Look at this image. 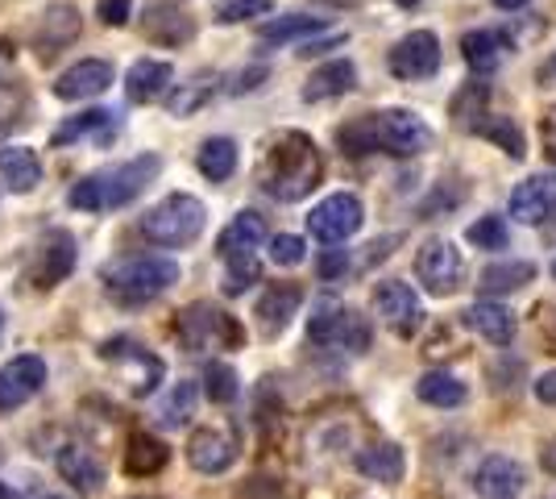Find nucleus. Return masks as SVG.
<instances>
[{"label":"nucleus","mask_w":556,"mask_h":499,"mask_svg":"<svg viewBox=\"0 0 556 499\" xmlns=\"http://www.w3.org/2000/svg\"><path fill=\"white\" fill-rule=\"evenodd\" d=\"M320 179H325L320 146L312 142L303 129H282L278 138H270L262 166H257V184L270 200L295 204V200L320 188Z\"/></svg>","instance_id":"obj_1"},{"label":"nucleus","mask_w":556,"mask_h":499,"mask_svg":"<svg viewBox=\"0 0 556 499\" xmlns=\"http://www.w3.org/2000/svg\"><path fill=\"white\" fill-rule=\"evenodd\" d=\"M159 171H163V159H159V154H138V159H129V163L96 171V175H84V179L67 191V204L79 209V213L125 209L129 200H138L141 191L154 184Z\"/></svg>","instance_id":"obj_2"},{"label":"nucleus","mask_w":556,"mask_h":499,"mask_svg":"<svg viewBox=\"0 0 556 499\" xmlns=\"http://www.w3.org/2000/svg\"><path fill=\"white\" fill-rule=\"evenodd\" d=\"M100 279L121 304H146V300L163 296L170 284H179V262L159 259V254H129V259L109 262L100 271Z\"/></svg>","instance_id":"obj_3"},{"label":"nucleus","mask_w":556,"mask_h":499,"mask_svg":"<svg viewBox=\"0 0 556 499\" xmlns=\"http://www.w3.org/2000/svg\"><path fill=\"white\" fill-rule=\"evenodd\" d=\"M262 241H266V221H262V213H254V209L232 216L229 225H225V234L216 238V254L229 266V275H225V291H229V296H241L250 284H257V275H262V266H257V246H262Z\"/></svg>","instance_id":"obj_4"},{"label":"nucleus","mask_w":556,"mask_h":499,"mask_svg":"<svg viewBox=\"0 0 556 499\" xmlns=\"http://www.w3.org/2000/svg\"><path fill=\"white\" fill-rule=\"evenodd\" d=\"M204 221H208L204 200H195L187 191H175V196H166L163 204H154L150 213L141 216L138 229L154 246H191L204 234Z\"/></svg>","instance_id":"obj_5"},{"label":"nucleus","mask_w":556,"mask_h":499,"mask_svg":"<svg viewBox=\"0 0 556 499\" xmlns=\"http://www.w3.org/2000/svg\"><path fill=\"white\" fill-rule=\"evenodd\" d=\"M179 341L191 354H208V350H237L245 341V329L237 325V316H229L225 309H216L208 300H195L179 312Z\"/></svg>","instance_id":"obj_6"},{"label":"nucleus","mask_w":556,"mask_h":499,"mask_svg":"<svg viewBox=\"0 0 556 499\" xmlns=\"http://www.w3.org/2000/svg\"><path fill=\"white\" fill-rule=\"evenodd\" d=\"M374 121V150L394 154V159H416L432 146V129L428 121L416 117L412 109H382L370 113Z\"/></svg>","instance_id":"obj_7"},{"label":"nucleus","mask_w":556,"mask_h":499,"mask_svg":"<svg viewBox=\"0 0 556 499\" xmlns=\"http://www.w3.org/2000/svg\"><path fill=\"white\" fill-rule=\"evenodd\" d=\"M100 358L113 362L116 371H121V379H125V387H129L134 396H150L166 375L163 358L150 354V350L138 346L134 337H113V341H104V346H100Z\"/></svg>","instance_id":"obj_8"},{"label":"nucleus","mask_w":556,"mask_h":499,"mask_svg":"<svg viewBox=\"0 0 556 499\" xmlns=\"http://www.w3.org/2000/svg\"><path fill=\"white\" fill-rule=\"evenodd\" d=\"M362 221H366L362 200H357L353 191H337V196L320 200V204L307 213V229H312V238L325 241V246H341V241H349L362 229Z\"/></svg>","instance_id":"obj_9"},{"label":"nucleus","mask_w":556,"mask_h":499,"mask_svg":"<svg viewBox=\"0 0 556 499\" xmlns=\"http://www.w3.org/2000/svg\"><path fill=\"white\" fill-rule=\"evenodd\" d=\"M416 275H419V284H424V291H432V296H453V291L465 284L462 250L448 238L424 241L416 254Z\"/></svg>","instance_id":"obj_10"},{"label":"nucleus","mask_w":556,"mask_h":499,"mask_svg":"<svg viewBox=\"0 0 556 499\" xmlns=\"http://www.w3.org/2000/svg\"><path fill=\"white\" fill-rule=\"evenodd\" d=\"M75 271V238L67 229H50L47 238L34 246L29 254V266H25V279L38 287V291H50L59 287Z\"/></svg>","instance_id":"obj_11"},{"label":"nucleus","mask_w":556,"mask_h":499,"mask_svg":"<svg viewBox=\"0 0 556 499\" xmlns=\"http://www.w3.org/2000/svg\"><path fill=\"white\" fill-rule=\"evenodd\" d=\"M374 312L399 337H416L424 325V304H419L416 287L403 284V279H387V284L374 287Z\"/></svg>","instance_id":"obj_12"},{"label":"nucleus","mask_w":556,"mask_h":499,"mask_svg":"<svg viewBox=\"0 0 556 499\" xmlns=\"http://www.w3.org/2000/svg\"><path fill=\"white\" fill-rule=\"evenodd\" d=\"M394 79H428L441 72V38L432 29H412L407 38H399L387 59Z\"/></svg>","instance_id":"obj_13"},{"label":"nucleus","mask_w":556,"mask_h":499,"mask_svg":"<svg viewBox=\"0 0 556 499\" xmlns=\"http://www.w3.org/2000/svg\"><path fill=\"white\" fill-rule=\"evenodd\" d=\"M141 34L154 47H184L195 38V17L179 0H150L141 13Z\"/></svg>","instance_id":"obj_14"},{"label":"nucleus","mask_w":556,"mask_h":499,"mask_svg":"<svg viewBox=\"0 0 556 499\" xmlns=\"http://www.w3.org/2000/svg\"><path fill=\"white\" fill-rule=\"evenodd\" d=\"M29 38H34V50L42 63L59 59L79 38V9L75 4H47V13H38Z\"/></svg>","instance_id":"obj_15"},{"label":"nucleus","mask_w":556,"mask_h":499,"mask_svg":"<svg viewBox=\"0 0 556 499\" xmlns=\"http://www.w3.org/2000/svg\"><path fill=\"white\" fill-rule=\"evenodd\" d=\"M42 387H47V362L38 354L13 358L9 366H0V412L29 404Z\"/></svg>","instance_id":"obj_16"},{"label":"nucleus","mask_w":556,"mask_h":499,"mask_svg":"<svg viewBox=\"0 0 556 499\" xmlns=\"http://www.w3.org/2000/svg\"><path fill=\"white\" fill-rule=\"evenodd\" d=\"M556 213V171H535L510 191V216L519 225H544Z\"/></svg>","instance_id":"obj_17"},{"label":"nucleus","mask_w":556,"mask_h":499,"mask_svg":"<svg viewBox=\"0 0 556 499\" xmlns=\"http://www.w3.org/2000/svg\"><path fill=\"white\" fill-rule=\"evenodd\" d=\"M187 462L200 471V475H225L232 462H237V437L229 428H195L191 441H187Z\"/></svg>","instance_id":"obj_18"},{"label":"nucleus","mask_w":556,"mask_h":499,"mask_svg":"<svg viewBox=\"0 0 556 499\" xmlns=\"http://www.w3.org/2000/svg\"><path fill=\"white\" fill-rule=\"evenodd\" d=\"M473 491L478 499H519L523 496V466L507 453H490L473 471Z\"/></svg>","instance_id":"obj_19"},{"label":"nucleus","mask_w":556,"mask_h":499,"mask_svg":"<svg viewBox=\"0 0 556 499\" xmlns=\"http://www.w3.org/2000/svg\"><path fill=\"white\" fill-rule=\"evenodd\" d=\"M113 88V63L109 59H79L75 67L54 79V96L59 100H92V96Z\"/></svg>","instance_id":"obj_20"},{"label":"nucleus","mask_w":556,"mask_h":499,"mask_svg":"<svg viewBox=\"0 0 556 499\" xmlns=\"http://www.w3.org/2000/svg\"><path fill=\"white\" fill-rule=\"evenodd\" d=\"M121 134V117L113 109H88L79 117H67L54 134H50V146H71L79 138H92L96 146H109Z\"/></svg>","instance_id":"obj_21"},{"label":"nucleus","mask_w":556,"mask_h":499,"mask_svg":"<svg viewBox=\"0 0 556 499\" xmlns=\"http://www.w3.org/2000/svg\"><path fill=\"white\" fill-rule=\"evenodd\" d=\"M303 304V291L295 284H275L262 291V300H257V329L266 333V337H278V333L291 325V316L300 312Z\"/></svg>","instance_id":"obj_22"},{"label":"nucleus","mask_w":556,"mask_h":499,"mask_svg":"<svg viewBox=\"0 0 556 499\" xmlns=\"http://www.w3.org/2000/svg\"><path fill=\"white\" fill-rule=\"evenodd\" d=\"M170 79H175V67L166 59H138L125 75V96L134 104H154L170 88Z\"/></svg>","instance_id":"obj_23"},{"label":"nucleus","mask_w":556,"mask_h":499,"mask_svg":"<svg viewBox=\"0 0 556 499\" xmlns=\"http://www.w3.org/2000/svg\"><path fill=\"white\" fill-rule=\"evenodd\" d=\"M357 88V67L349 63V59H332L325 67H316L312 79L303 84V100L307 104H320V100H337V96H345Z\"/></svg>","instance_id":"obj_24"},{"label":"nucleus","mask_w":556,"mask_h":499,"mask_svg":"<svg viewBox=\"0 0 556 499\" xmlns=\"http://www.w3.org/2000/svg\"><path fill=\"white\" fill-rule=\"evenodd\" d=\"M510 38L503 29H469L462 38V54L465 63H469V72L478 75H490L498 63H503V54H507Z\"/></svg>","instance_id":"obj_25"},{"label":"nucleus","mask_w":556,"mask_h":499,"mask_svg":"<svg viewBox=\"0 0 556 499\" xmlns=\"http://www.w3.org/2000/svg\"><path fill=\"white\" fill-rule=\"evenodd\" d=\"M465 325L478 333V337H486L490 346H510V337H515V316H510V309H503L498 300H478V304H469V309H465Z\"/></svg>","instance_id":"obj_26"},{"label":"nucleus","mask_w":556,"mask_h":499,"mask_svg":"<svg viewBox=\"0 0 556 499\" xmlns=\"http://www.w3.org/2000/svg\"><path fill=\"white\" fill-rule=\"evenodd\" d=\"M59 475L67 478L79 496H96L104 487V466L92 458V450L84 446H63L59 450Z\"/></svg>","instance_id":"obj_27"},{"label":"nucleus","mask_w":556,"mask_h":499,"mask_svg":"<svg viewBox=\"0 0 556 499\" xmlns=\"http://www.w3.org/2000/svg\"><path fill=\"white\" fill-rule=\"evenodd\" d=\"M353 466L374 483H403V475H407V458L394 441H378L370 450H357Z\"/></svg>","instance_id":"obj_28"},{"label":"nucleus","mask_w":556,"mask_h":499,"mask_svg":"<svg viewBox=\"0 0 556 499\" xmlns=\"http://www.w3.org/2000/svg\"><path fill=\"white\" fill-rule=\"evenodd\" d=\"M0 175L13 191H34L42 184V163L29 146H0Z\"/></svg>","instance_id":"obj_29"},{"label":"nucleus","mask_w":556,"mask_h":499,"mask_svg":"<svg viewBox=\"0 0 556 499\" xmlns=\"http://www.w3.org/2000/svg\"><path fill=\"white\" fill-rule=\"evenodd\" d=\"M535 279V262L528 259H507V262H490L482 271V300L486 296H507V291H519Z\"/></svg>","instance_id":"obj_30"},{"label":"nucleus","mask_w":556,"mask_h":499,"mask_svg":"<svg viewBox=\"0 0 556 499\" xmlns=\"http://www.w3.org/2000/svg\"><path fill=\"white\" fill-rule=\"evenodd\" d=\"M166 462H170V450H166L159 437H150V433H134V437H129V450H125V471H129L134 478L159 475Z\"/></svg>","instance_id":"obj_31"},{"label":"nucleus","mask_w":556,"mask_h":499,"mask_svg":"<svg viewBox=\"0 0 556 499\" xmlns=\"http://www.w3.org/2000/svg\"><path fill=\"white\" fill-rule=\"evenodd\" d=\"M416 396L432 408H457V404H465L469 387H465L457 375H448V371H428V375H419Z\"/></svg>","instance_id":"obj_32"},{"label":"nucleus","mask_w":556,"mask_h":499,"mask_svg":"<svg viewBox=\"0 0 556 499\" xmlns=\"http://www.w3.org/2000/svg\"><path fill=\"white\" fill-rule=\"evenodd\" d=\"M486 104H490V84L473 79V84H465L462 92H453L448 113H453V121H457L462 129H473V134H478V125L486 121Z\"/></svg>","instance_id":"obj_33"},{"label":"nucleus","mask_w":556,"mask_h":499,"mask_svg":"<svg viewBox=\"0 0 556 499\" xmlns=\"http://www.w3.org/2000/svg\"><path fill=\"white\" fill-rule=\"evenodd\" d=\"M195 166L200 175L212 179V184H225L232 171H237V142L232 138H208L195 154Z\"/></svg>","instance_id":"obj_34"},{"label":"nucleus","mask_w":556,"mask_h":499,"mask_svg":"<svg viewBox=\"0 0 556 499\" xmlns=\"http://www.w3.org/2000/svg\"><path fill=\"white\" fill-rule=\"evenodd\" d=\"M212 96H216V75H200L191 84H179V92L166 96V113L170 117H191L195 109H204Z\"/></svg>","instance_id":"obj_35"},{"label":"nucleus","mask_w":556,"mask_h":499,"mask_svg":"<svg viewBox=\"0 0 556 499\" xmlns=\"http://www.w3.org/2000/svg\"><path fill=\"white\" fill-rule=\"evenodd\" d=\"M370 341H374L370 321H366L357 309L341 312L337 333H332V346H337V350H349V354H366V350H370Z\"/></svg>","instance_id":"obj_36"},{"label":"nucleus","mask_w":556,"mask_h":499,"mask_svg":"<svg viewBox=\"0 0 556 499\" xmlns=\"http://www.w3.org/2000/svg\"><path fill=\"white\" fill-rule=\"evenodd\" d=\"M325 17H307V13H291V17H275L257 29L262 42H291V38H307V34H320Z\"/></svg>","instance_id":"obj_37"},{"label":"nucleus","mask_w":556,"mask_h":499,"mask_svg":"<svg viewBox=\"0 0 556 499\" xmlns=\"http://www.w3.org/2000/svg\"><path fill=\"white\" fill-rule=\"evenodd\" d=\"M478 134H482L486 142L498 146L507 159H523V154H528V146H523V129H519L510 117H486L482 125H478Z\"/></svg>","instance_id":"obj_38"},{"label":"nucleus","mask_w":556,"mask_h":499,"mask_svg":"<svg viewBox=\"0 0 556 499\" xmlns=\"http://www.w3.org/2000/svg\"><path fill=\"white\" fill-rule=\"evenodd\" d=\"M195 416V383H179L166 391V400L159 404V425L179 428Z\"/></svg>","instance_id":"obj_39"},{"label":"nucleus","mask_w":556,"mask_h":499,"mask_svg":"<svg viewBox=\"0 0 556 499\" xmlns=\"http://www.w3.org/2000/svg\"><path fill=\"white\" fill-rule=\"evenodd\" d=\"M204 391H208L212 404H232L237 400V371H232L229 362H208V371H204Z\"/></svg>","instance_id":"obj_40"},{"label":"nucleus","mask_w":556,"mask_h":499,"mask_svg":"<svg viewBox=\"0 0 556 499\" xmlns=\"http://www.w3.org/2000/svg\"><path fill=\"white\" fill-rule=\"evenodd\" d=\"M341 312H345V304H337V300H320L316 312H312V321H307V341H312V346H332V333H337Z\"/></svg>","instance_id":"obj_41"},{"label":"nucleus","mask_w":556,"mask_h":499,"mask_svg":"<svg viewBox=\"0 0 556 499\" xmlns=\"http://www.w3.org/2000/svg\"><path fill=\"white\" fill-rule=\"evenodd\" d=\"M465 238L473 241L478 250H507L510 229H507V221H503V216H482V221H473V225H469V234H465Z\"/></svg>","instance_id":"obj_42"},{"label":"nucleus","mask_w":556,"mask_h":499,"mask_svg":"<svg viewBox=\"0 0 556 499\" xmlns=\"http://www.w3.org/2000/svg\"><path fill=\"white\" fill-rule=\"evenodd\" d=\"M337 142H341V150L345 154H374V121L370 113L357 121H349V125H341L337 129Z\"/></svg>","instance_id":"obj_43"},{"label":"nucleus","mask_w":556,"mask_h":499,"mask_svg":"<svg viewBox=\"0 0 556 499\" xmlns=\"http://www.w3.org/2000/svg\"><path fill=\"white\" fill-rule=\"evenodd\" d=\"M266 13H270V0H225L216 9V22L237 25V22H250V17H266Z\"/></svg>","instance_id":"obj_44"},{"label":"nucleus","mask_w":556,"mask_h":499,"mask_svg":"<svg viewBox=\"0 0 556 499\" xmlns=\"http://www.w3.org/2000/svg\"><path fill=\"white\" fill-rule=\"evenodd\" d=\"M270 259H275L278 266H300V262L307 259V246H303V238H295V234H278V238H270Z\"/></svg>","instance_id":"obj_45"},{"label":"nucleus","mask_w":556,"mask_h":499,"mask_svg":"<svg viewBox=\"0 0 556 499\" xmlns=\"http://www.w3.org/2000/svg\"><path fill=\"white\" fill-rule=\"evenodd\" d=\"M129 13H134V0H100L96 4V17L104 25H129Z\"/></svg>","instance_id":"obj_46"},{"label":"nucleus","mask_w":556,"mask_h":499,"mask_svg":"<svg viewBox=\"0 0 556 499\" xmlns=\"http://www.w3.org/2000/svg\"><path fill=\"white\" fill-rule=\"evenodd\" d=\"M316 271H320V279H337V275L349 271V254L345 250H325L320 262H316Z\"/></svg>","instance_id":"obj_47"},{"label":"nucleus","mask_w":556,"mask_h":499,"mask_svg":"<svg viewBox=\"0 0 556 499\" xmlns=\"http://www.w3.org/2000/svg\"><path fill=\"white\" fill-rule=\"evenodd\" d=\"M540 134H544V154H548V163H556V104L544 113V121H540Z\"/></svg>","instance_id":"obj_48"},{"label":"nucleus","mask_w":556,"mask_h":499,"mask_svg":"<svg viewBox=\"0 0 556 499\" xmlns=\"http://www.w3.org/2000/svg\"><path fill=\"white\" fill-rule=\"evenodd\" d=\"M535 400H540V404H548V408H556V371H544V375L535 379Z\"/></svg>","instance_id":"obj_49"},{"label":"nucleus","mask_w":556,"mask_h":499,"mask_svg":"<svg viewBox=\"0 0 556 499\" xmlns=\"http://www.w3.org/2000/svg\"><path fill=\"white\" fill-rule=\"evenodd\" d=\"M257 79H266V67H254V72H241V75H237V84H232V92H254Z\"/></svg>","instance_id":"obj_50"},{"label":"nucleus","mask_w":556,"mask_h":499,"mask_svg":"<svg viewBox=\"0 0 556 499\" xmlns=\"http://www.w3.org/2000/svg\"><path fill=\"white\" fill-rule=\"evenodd\" d=\"M535 79H540V88H556V50L540 63V75H535Z\"/></svg>","instance_id":"obj_51"},{"label":"nucleus","mask_w":556,"mask_h":499,"mask_svg":"<svg viewBox=\"0 0 556 499\" xmlns=\"http://www.w3.org/2000/svg\"><path fill=\"white\" fill-rule=\"evenodd\" d=\"M13 59H17V50L9 47V42H0V75L13 67Z\"/></svg>","instance_id":"obj_52"},{"label":"nucleus","mask_w":556,"mask_h":499,"mask_svg":"<svg viewBox=\"0 0 556 499\" xmlns=\"http://www.w3.org/2000/svg\"><path fill=\"white\" fill-rule=\"evenodd\" d=\"M494 4H498V9H507V13H515V9H523L528 0H494Z\"/></svg>","instance_id":"obj_53"},{"label":"nucleus","mask_w":556,"mask_h":499,"mask_svg":"<svg viewBox=\"0 0 556 499\" xmlns=\"http://www.w3.org/2000/svg\"><path fill=\"white\" fill-rule=\"evenodd\" d=\"M29 499H63V496H54V491H34Z\"/></svg>","instance_id":"obj_54"},{"label":"nucleus","mask_w":556,"mask_h":499,"mask_svg":"<svg viewBox=\"0 0 556 499\" xmlns=\"http://www.w3.org/2000/svg\"><path fill=\"white\" fill-rule=\"evenodd\" d=\"M394 4H403V9H416V4H424V0H394Z\"/></svg>","instance_id":"obj_55"},{"label":"nucleus","mask_w":556,"mask_h":499,"mask_svg":"<svg viewBox=\"0 0 556 499\" xmlns=\"http://www.w3.org/2000/svg\"><path fill=\"white\" fill-rule=\"evenodd\" d=\"M4 134H9V117H0V142H4Z\"/></svg>","instance_id":"obj_56"},{"label":"nucleus","mask_w":556,"mask_h":499,"mask_svg":"<svg viewBox=\"0 0 556 499\" xmlns=\"http://www.w3.org/2000/svg\"><path fill=\"white\" fill-rule=\"evenodd\" d=\"M0 499H13V491H9V487H4V483H0Z\"/></svg>","instance_id":"obj_57"},{"label":"nucleus","mask_w":556,"mask_h":499,"mask_svg":"<svg viewBox=\"0 0 556 499\" xmlns=\"http://www.w3.org/2000/svg\"><path fill=\"white\" fill-rule=\"evenodd\" d=\"M129 499H159V496H129Z\"/></svg>","instance_id":"obj_58"},{"label":"nucleus","mask_w":556,"mask_h":499,"mask_svg":"<svg viewBox=\"0 0 556 499\" xmlns=\"http://www.w3.org/2000/svg\"><path fill=\"white\" fill-rule=\"evenodd\" d=\"M0 333H4V312H0Z\"/></svg>","instance_id":"obj_59"},{"label":"nucleus","mask_w":556,"mask_h":499,"mask_svg":"<svg viewBox=\"0 0 556 499\" xmlns=\"http://www.w3.org/2000/svg\"><path fill=\"white\" fill-rule=\"evenodd\" d=\"M553 279H556V262H553Z\"/></svg>","instance_id":"obj_60"},{"label":"nucleus","mask_w":556,"mask_h":499,"mask_svg":"<svg viewBox=\"0 0 556 499\" xmlns=\"http://www.w3.org/2000/svg\"><path fill=\"white\" fill-rule=\"evenodd\" d=\"M553 333H556V321H553Z\"/></svg>","instance_id":"obj_61"}]
</instances>
